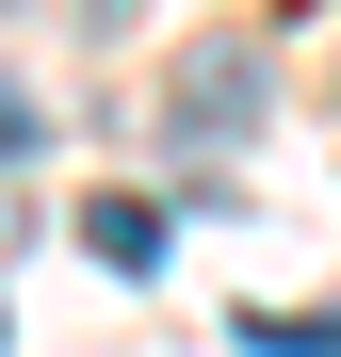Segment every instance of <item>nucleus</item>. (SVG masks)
I'll return each mask as SVG.
<instances>
[{
	"label": "nucleus",
	"instance_id": "f257e3e1",
	"mask_svg": "<svg viewBox=\"0 0 341 357\" xmlns=\"http://www.w3.org/2000/svg\"><path fill=\"white\" fill-rule=\"evenodd\" d=\"M179 114H195V130H227V114H260V66H244V49H195V66H179Z\"/></svg>",
	"mask_w": 341,
	"mask_h": 357
},
{
	"label": "nucleus",
	"instance_id": "f03ea898",
	"mask_svg": "<svg viewBox=\"0 0 341 357\" xmlns=\"http://www.w3.org/2000/svg\"><path fill=\"white\" fill-rule=\"evenodd\" d=\"M82 244H98L114 276H146V260H162V211H146V195H98V211H82Z\"/></svg>",
	"mask_w": 341,
	"mask_h": 357
},
{
	"label": "nucleus",
	"instance_id": "7ed1b4c3",
	"mask_svg": "<svg viewBox=\"0 0 341 357\" xmlns=\"http://www.w3.org/2000/svg\"><path fill=\"white\" fill-rule=\"evenodd\" d=\"M260 357H341V325H293V309H276V325H244Z\"/></svg>",
	"mask_w": 341,
	"mask_h": 357
},
{
	"label": "nucleus",
	"instance_id": "20e7f679",
	"mask_svg": "<svg viewBox=\"0 0 341 357\" xmlns=\"http://www.w3.org/2000/svg\"><path fill=\"white\" fill-rule=\"evenodd\" d=\"M17 162H33V98L0 82V178H17Z\"/></svg>",
	"mask_w": 341,
	"mask_h": 357
},
{
	"label": "nucleus",
	"instance_id": "39448f33",
	"mask_svg": "<svg viewBox=\"0 0 341 357\" xmlns=\"http://www.w3.org/2000/svg\"><path fill=\"white\" fill-rule=\"evenodd\" d=\"M82 17H130V0H82Z\"/></svg>",
	"mask_w": 341,
	"mask_h": 357
}]
</instances>
